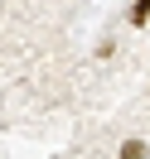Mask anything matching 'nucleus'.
Masks as SVG:
<instances>
[{
	"label": "nucleus",
	"instance_id": "1",
	"mask_svg": "<svg viewBox=\"0 0 150 159\" xmlns=\"http://www.w3.org/2000/svg\"><path fill=\"white\" fill-rule=\"evenodd\" d=\"M126 24H131V29H145V24H150V0H136V5H131Z\"/></svg>",
	"mask_w": 150,
	"mask_h": 159
},
{
	"label": "nucleus",
	"instance_id": "2",
	"mask_svg": "<svg viewBox=\"0 0 150 159\" xmlns=\"http://www.w3.org/2000/svg\"><path fill=\"white\" fill-rule=\"evenodd\" d=\"M121 159H150V145L145 140H121Z\"/></svg>",
	"mask_w": 150,
	"mask_h": 159
}]
</instances>
